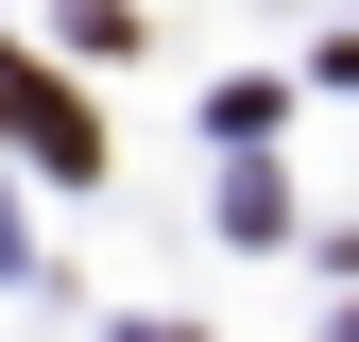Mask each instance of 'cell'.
I'll list each match as a JSON object with an SVG mask.
<instances>
[{
    "label": "cell",
    "instance_id": "6da1fadb",
    "mask_svg": "<svg viewBox=\"0 0 359 342\" xmlns=\"http://www.w3.org/2000/svg\"><path fill=\"white\" fill-rule=\"evenodd\" d=\"M18 137L52 154V171H86V120H69V103H52V86H34V69H18Z\"/></svg>",
    "mask_w": 359,
    "mask_h": 342
}]
</instances>
